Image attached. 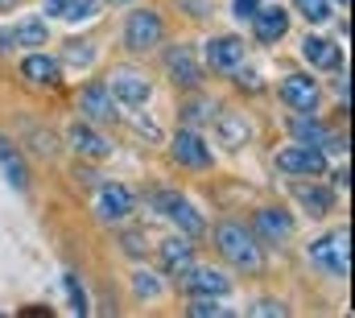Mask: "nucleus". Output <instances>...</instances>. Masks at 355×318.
<instances>
[{"instance_id":"nucleus-24","label":"nucleus","mask_w":355,"mask_h":318,"mask_svg":"<svg viewBox=\"0 0 355 318\" xmlns=\"http://www.w3.org/2000/svg\"><path fill=\"white\" fill-rule=\"evenodd\" d=\"M99 12V0H58V17H67V21H87Z\"/></svg>"},{"instance_id":"nucleus-13","label":"nucleus","mask_w":355,"mask_h":318,"mask_svg":"<svg viewBox=\"0 0 355 318\" xmlns=\"http://www.w3.org/2000/svg\"><path fill=\"white\" fill-rule=\"evenodd\" d=\"M21 71H25V79L29 83H46V87H58L62 83V71H58V62L54 58H46V54H29V58H21Z\"/></svg>"},{"instance_id":"nucleus-31","label":"nucleus","mask_w":355,"mask_h":318,"mask_svg":"<svg viewBox=\"0 0 355 318\" xmlns=\"http://www.w3.org/2000/svg\"><path fill=\"white\" fill-rule=\"evenodd\" d=\"M232 12L236 17H252L257 12V0H232Z\"/></svg>"},{"instance_id":"nucleus-20","label":"nucleus","mask_w":355,"mask_h":318,"mask_svg":"<svg viewBox=\"0 0 355 318\" xmlns=\"http://www.w3.org/2000/svg\"><path fill=\"white\" fill-rule=\"evenodd\" d=\"M219 137H223V145H227V149H240V145H248L252 128H248V120H244V116H219Z\"/></svg>"},{"instance_id":"nucleus-18","label":"nucleus","mask_w":355,"mask_h":318,"mask_svg":"<svg viewBox=\"0 0 355 318\" xmlns=\"http://www.w3.org/2000/svg\"><path fill=\"white\" fill-rule=\"evenodd\" d=\"M252 21H257V37H261V42H277V37L285 33V25H289L285 8H257Z\"/></svg>"},{"instance_id":"nucleus-3","label":"nucleus","mask_w":355,"mask_h":318,"mask_svg":"<svg viewBox=\"0 0 355 318\" xmlns=\"http://www.w3.org/2000/svg\"><path fill=\"white\" fill-rule=\"evenodd\" d=\"M157 42H162V17H157V12L141 8V12H132V17L124 21V46H128V50H149V46H157Z\"/></svg>"},{"instance_id":"nucleus-22","label":"nucleus","mask_w":355,"mask_h":318,"mask_svg":"<svg viewBox=\"0 0 355 318\" xmlns=\"http://www.w3.org/2000/svg\"><path fill=\"white\" fill-rule=\"evenodd\" d=\"M289 133H293L297 145H322V141H327V128H322L318 120H306V112L289 124Z\"/></svg>"},{"instance_id":"nucleus-14","label":"nucleus","mask_w":355,"mask_h":318,"mask_svg":"<svg viewBox=\"0 0 355 318\" xmlns=\"http://www.w3.org/2000/svg\"><path fill=\"white\" fill-rule=\"evenodd\" d=\"M132 211V190L128 186H103L99 190V215L103 219H124Z\"/></svg>"},{"instance_id":"nucleus-11","label":"nucleus","mask_w":355,"mask_h":318,"mask_svg":"<svg viewBox=\"0 0 355 318\" xmlns=\"http://www.w3.org/2000/svg\"><path fill=\"white\" fill-rule=\"evenodd\" d=\"M232 290V281L219 269H190L186 277V294H207V298H223Z\"/></svg>"},{"instance_id":"nucleus-8","label":"nucleus","mask_w":355,"mask_h":318,"mask_svg":"<svg viewBox=\"0 0 355 318\" xmlns=\"http://www.w3.org/2000/svg\"><path fill=\"white\" fill-rule=\"evenodd\" d=\"M314 260L322 265V269H331V273H347V232H339V236H327V240H318L314 248Z\"/></svg>"},{"instance_id":"nucleus-27","label":"nucleus","mask_w":355,"mask_h":318,"mask_svg":"<svg viewBox=\"0 0 355 318\" xmlns=\"http://www.w3.org/2000/svg\"><path fill=\"white\" fill-rule=\"evenodd\" d=\"M91 58H95V46H91V42H71V46H67V62L87 67Z\"/></svg>"},{"instance_id":"nucleus-9","label":"nucleus","mask_w":355,"mask_h":318,"mask_svg":"<svg viewBox=\"0 0 355 318\" xmlns=\"http://www.w3.org/2000/svg\"><path fill=\"white\" fill-rule=\"evenodd\" d=\"M157 203H162V211L174 219L186 236H198V232H202V215H198V211H194L182 194H157Z\"/></svg>"},{"instance_id":"nucleus-19","label":"nucleus","mask_w":355,"mask_h":318,"mask_svg":"<svg viewBox=\"0 0 355 318\" xmlns=\"http://www.w3.org/2000/svg\"><path fill=\"white\" fill-rule=\"evenodd\" d=\"M46 33H50V29H46L42 17H25L17 29H8V42H12V46H29V50H37V46L46 42Z\"/></svg>"},{"instance_id":"nucleus-15","label":"nucleus","mask_w":355,"mask_h":318,"mask_svg":"<svg viewBox=\"0 0 355 318\" xmlns=\"http://www.w3.org/2000/svg\"><path fill=\"white\" fill-rule=\"evenodd\" d=\"M67 141H71L75 153H83V158H107V153H112V145H107L103 137H95L87 124H71V128H67Z\"/></svg>"},{"instance_id":"nucleus-29","label":"nucleus","mask_w":355,"mask_h":318,"mask_svg":"<svg viewBox=\"0 0 355 318\" xmlns=\"http://www.w3.org/2000/svg\"><path fill=\"white\" fill-rule=\"evenodd\" d=\"M4 174H8V182H12L17 190H25V186H29V178H25V169H21V161H17V158H4Z\"/></svg>"},{"instance_id":"nucleus-17","label":"nucleus","mask_w":355,"mask_h":318,"mask_svg":"<svg viewBox=\"0 0 355 318\" xmlns=\"http://www.w3.org/2000/svg\"><path fill=\"white\" fill-rule=\"evenodd\" d=\"M166 67H170V75H174V83H182V87H198V62L190 58V50H170L166 54Z\"/></svg>"},{"instance_id":"nucleus-35","label":"nucleus","mask_w":355,"mask_h":318,"mask_svg":"<svg viewBox=\"0 0 355 318\" xmlns=\"http://www.w3.org/2000/svg\"><path fill=\"white\" fill-rule=\"evenodd\" d=\"M12 4H17V0H0V8H12Z\"/></svg>"},{"instance_id":"nucleus-7","label":"nucleus","mask_w":355,"mask_h":318,"mask_svg":"<svg viewBox=\"0 0 355 318\" xmlns=\"http://www.w3.org/2000/svg\"><path fill=\"white\" fill-rule=\"evenodd\" d=\"M281 99H285L293 112H314L322 95H318L314 79H306V75H289V79L281 83Z\"/></svg>"},{"instance_id":"nucleus-26","label":"nucleus","mask_w":355,"mask_h":318,"mask_svg":"<svg viewBox=\"0 0 355 318\" xmlns=\"http://www.w3.org/2000/svg\"><path fill=\"white\" fill-rule=\"evenodd\" d=\"M190 315H198V318H215V315H227L215 298H207V294H194V302H190Z\"/></svg>"},{"instance_id":"nucleus-10","label":"nucleus","mask_w":355,"mask_h":318,"mask_svg":"<svg viewBox=\"0 0 355 318\" xmlns=\"http://www.w3.org/2000/svg\"><path fill=\"white\" fill-rule=\"evenodd\" d=\"M174 158L186 165V169H202L207 161H211V153H207V145H202V137L198 133H190V128H182L174 137Z\"/></svg>"},{"instance_id":"nucleus-16","label":"nucleus","mask_w":355,"mask_h":318,"mask_svg":"<svg viewBox=\"0 0 355 318\" xmlns=\"http://www.w3.org/2000/svg\"><path fill=\"white\" fill-rule=\"evenodd\" d=\"M302 54H306L314 67H322V71H335V67H339V58H343V54H339V46H335V42H327V37H306V42H302Z\"/></svg>"},{"instance_id":"nucleus-33","label":"nucleus","mask_w":355,"mask_h":318,"mask_svg":"<svg viewBox=\"0 0 355 318\" xmlns=\"http://www.w3.org/2000/svg\"><path fill=\"white\" fill-rule=\"evenodd\" d=\"M178 4H186L194 17H207V0H178Z\"/></svg>"},{"instance_id":"nucleus-1","label":"nucleus","mask_w":355,"mask_h":318,"mask_svg":"<svg viewBox=\"0 0 355 318\" xmlns=\"http://www.w3.org/2000/svg\"><path fill=\"white\" fill-rule=\"evenodd\" d=\"M219 252H223L232 265H240L244 273L261 269V244L252 240V232H248L244 224H219Z\"/></svg>"},{"instance_id":"nucleus-25","label":"nucleus","mask_w":355,"mask_h":318,"mask_svg":"<svg viewBox=\"0 0 355 318\" xmlns=\"http://www.w3.org/2000/svg\"><path fill=\"white\" fill-rule=\"evenodd\" d=\"M132 285H137V298H157V294H162V281H157L153 273H145V269H137Z\"/></svg>"},{"instance_id":"nucleus-34","label":"nucleus","mask_w":355,"mask_h":318,"mask_svg":"<svg viewBox=\"0 0 355 318\" xmlns=\"http://www.w3.org/2000/svg\"><path fill=\"white\" fill-rule=\"evenodd\" d=\"M4 158H12V149H8V145L0 141V161H4Z\"/></svg>"},{"instance_id":"nucleus-4","label":"nucleus","mask_w":355,"mask_h":318,"mask_svg":"<svg viewBox=\"0 0 355 318\" xmlns=\"http://www.w3.org/2000/svg\"><path fill=\"white\" fill-rule=\"evenodd\" d=\"M277 165L285 169V174H322L327 169V158L318 153V145H289V149H281L277 153Z\"/></svg>"},{"instance_id":"nucleus-6","label":"nucleus","mask_w":355,"mask_h":318,"mask_svg":"<svg viewBox=\"0 0 355 318\" xmlns=\"http://www.w3.org/2000/svg\"><path fill=\"white\" fill-rule=\"evenodd\" d=\"M207 62L215 71H240L244 67V42L240 37H211L207 42Z\"/></svg>"},{"instance_id":"nucleus-2","label":"nucleus","mask_w":355,"mask_h":318,"mask_svg":"<svg viewBox=\"0 0 355 318\" xmlns=\"http://www.w3.org/2000/svg\"><path fill=\"white\" fill-rule=\"evenodd\" d=\"M103 87L112 91L116 103H128V108H141V103H149V95H153V83L145 79L141 71H132V67H116Z\"/></svg>"},{"instance_id":"nucleus-5","label":"nucleus","mask_w":355,"mask_h":318,"mask_svg":"<svg viewBox=\"0 0 355 318\" xmlns=\"http://www.w3.org/2000/svg\"><path fill=\"white\" fill-rule=\"evenodd\" d=\"M79 108L87 112L91 120H99V124H112L116 120V99H112V91L103 83H87L79 91Z\"/></svg>"},{"instance_id":"nucleus-23","label":"nucleus","mask_w":355,"mask_h":318,"mask_svg":"<svg viewBox=\"0 0 355 318\" xmlns=\"http://www.w3.org/2000/svg\"><path fill=\"white\" fill-rule=\"evenodd\" d=\"M162 260H166V269L186 273V269H190V244H186V240H166V244H162Z\"/></svg>"},{"instance_id":"nucleus-32","label":"nucleus","mask_w":355,"mask_h":318,"mask_svg":"<svg viewBox=\"0 0 355 318\" xmlns=\"http://www.w3.org/2000/svg\"><path fill=\"white\" fill-rule=\"evenodd\" d=\"M252 315H285V306H281V302H257Z\"/></svg>"},{"instance_id":"nucleus-30","label":"nucleus","mask_w":355,"mask_h":318,"mask_svg":"<svg viewBox=\"0 0 355 318\" xmlns=\"http://www.w3.org/2000/svg\"><path fill=\"white\" fill-rule=\"evenodd\" d=\"M67 294H71V306H75L79 315H87V302H83V285H79V277H75V273L67 277Z\"/></svg>"},{"instance_id":"nucleus-36","label":"nucleus","mask_w":355,"mask_h":318,"mask_svg":"<svg viewBox=\"0 0 355 318\" xmlns=\"http://www.w3.org/2000/svg\"><path fill=\"white\" fill-rule=\"evenodd\" d=\"M116 4H128V0H116Z\"/></svg>"},{"instance_id":"nucleus-37","label":"nucleus","mask_w":355,"mask_h":318,"mask_svg":"<svg viewBox=\"0 0 355 318\" xmlns=\"http://www.w3.org/2000/svg\"><path fill=\"white\" fill-rule=\"evenodd\" d=\"M339 4H347V0H339Z\"/></svg>"},{"instance_id":"nucleus-28","label":"nucleus","mask_w":355,"mask_h":318,"mask_svg":"<svg viewBox=\"0 0 355 318\" xmlns=\"http://www.w3.org/2000/svg\"><path fill=\"white\" fill-rule=\"evenodd\" d=\"M297 4H302V12H306L310 21H327V17H331V4H327V0H297Z\"/></svg>"},{"instance_id":"nucleus-21","label":"nucleus","mask_w":355,"mask_h":318,"mask_svg":"<svg viewBox=\"0 0 355 318\" xmlns=\"http://www.w3.org/2000/svg\"><path fill=\"white\" fill-rule=\"evenodd\" d=\"M297 203H302L310 215H327V211H331V203H335V194H331V190H322V186H297Z\"/></svg>"},{"instance_id":"nucleus-12","label":"nucleus","mask_w":355,"mask_h":318,"mask_svg":"<svg viewBox=\"0 0 355 318\" xmlns=\"http://www.w3.org/2000/svg\"><path fill=\"white\" fill-rule=\"evenodd\" d=\"M289 232H293V224H289V215H285V211H277V207L257 211V236L272 240V244H285Z\"/></svg>"}]
</instances>
